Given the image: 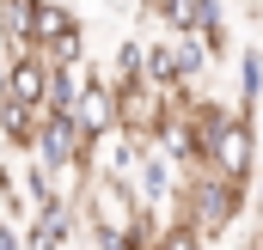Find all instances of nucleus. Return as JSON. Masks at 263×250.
Here are the masks:
<instances>
[{"label":"nucleus","instance_id":"nucleus-1","mask_svg":"<svg viewBox=\"0 0 263 250\" xmlns=\"http://www.w3.org/2000/svg\"><path fill=\"white\" fill-rule=\"evenodd\" d=\"M245 201H251V189H245V183L220 177L214 165H196V171L184 177V201H178V214H190L208 238H227V232L245 220Z\"/></svg>","mask_w":263,"mask_h":250},{"label":"nucleus","instance_id":"nucleus-2","mask_svg":"<svg viewBox=\"0 0 263 250\" xmlns=\"http://www.w3.org/2000/svg\"><path fill=\"white\" fill-rule=\"evenodd\" d=\"M31 159H43L55 177H86V171H98V147L86 140V128H80L73 110H43L37 140H31Z\"/></svg>","mask_w":263,"mask_h":250},{"label":"nucleus","instance_id":"nucleus-3","mask_svg":"<svg viewBox=\"0 0 263 250\" xmlns=\"http://www.w3.org/2000/svg\"><path fill=\"white\" fill-rule=\"evenodd\" d=\"M172 116V92L153 79H117V128L135 140H153L159 122Z\"/></svg>","mask_w":263,"mask_h":250},{"label":"nucleus","instance_id":"nucleus-4","mask_svg":"<svg viewBox=\"0 0 263 250\" xmlns=\"http://www.w3.org/2000/svg\"><path fill=\"white\" fill-rule=\"evenodd\" d=\"M73 116L86 128V140L92 147H104L110 134H117V79H86V92H80V104H73Z\"/></svg>","mask_w":263,"mask_h":250},{"label":"nucleus","instance_id":"nucleus-5","mask_svg":"<svg viewBox=\"0 0 263 250\" xmlns=\"http://www.w3.org/2000/svg\"><path fill=\"white\" fill-rule=\"evenodd\" d=\"M49 73H55V67L43 61V49H12V61H6V98L43 110V104H49Z\"/></svg>","mask_w":263,"mask_h":250},{"label":"nucleus","instance_id":"nucleus-6","mask_svg":"<svg viewBox=\"0 0 263 250\" xmlns=\"http://www.w3.org/2000/svg\"><path fill=\"white\" fill-rule=\"evenodd\" d=\"M37 6L43 0H0V43L6 49H37Z\"/></svg>","mask_w":263,"mask_h":250},{"label":"nucleus","instance_id":"nucleus-7","mask_svg":"<svg viewBox=\"0 0 263 250\" xmlns=\"http://www.w3.org/2000/svg\"><path fill=\"white\" fill-rule=\"evenodd\" d=\"M37 122H43V110H31V104H18V98H0V147H18V153H31Z\"/></svg>","mask_w":263,"mask_h":250},{"label":"nucleus","instance_id":"nucleus-8","mask_svg":"<svg viewBox=\"0 0 263 250\" xmlns=\"http://www.w3.org/2000/svg\"><path fill=\"white\" fill-rule=\"evenodd\" d=\"M172 49H178V79H184V86H202V73L214 67V49L202 43L196 31H178V37H172Z\"/></svg>","mask_w":263,"mask_h":250},{"label":"nucleus","instance_id":"nucleus-9","mask_svg":"<svg viewBox=\"0 0 263 250\" xmlns=\"http://www.w3.org/2000/svg\"><path fill=\"white\" fill-rule=\"evenodd\" d=\"M153 250H208V232H202L190 214H165V226H159Z\"/></svg>","mask_w":263,"mask_h":250},{"label":"nucleus","instance_id":"nucleus-10","mask_svg":"<svg viewBox=\"0 0 263 250\" xmlns=\"http://www.w3.org/2000/svg\"><path fill=\"white\" fill-rule=\"evenodd\" d=\"M86 79H92V67H55V73H49V104H43V110H73L80 92H86Z\"/></svg>","mask_w":263,"mask_h":250},{"label":"nucleus","instance_id":"nucleus-11","mask_svg":"<svg viewBox=\"0 0 263 250\" xmlns=\"http://www.w3.org/2000/svg\"><path fill=\"white\" fill-rule=\"evenodd\" d=\"M37 49H43L49 67H86V25H73V31H62V37L37 43Z\"/></svg>","mask_w":263,"mask_h":250},{"label":"nucleus","instance_id":"nucleus-12","mask_svg":"<svg viewBox=\"0 0 263 250\" xmlns=\"http://www.w3.org/2000/svg\"><path fill=\"white\" fill-rule=\"evenodd\" d=\"M239 104H245V110L263 104V49H257V43L239 49Z\"/></svg>","mask_w":263,"mask_h":250},{"label":"nucleus","instance_id":"nucleus-13","mask_svg":"<svg viewBox=\"0 0 263 250\" xmlns=\"http://www.w3.org/2000/svg\"><path fill=\"white\" fill-rule=\"evenodd\" d=\"M141 79H153V86H165V92L184 86V79H178V49H172V37L147 43V73H141Z\"/></svg>","mask_w":263,"mask_h":250},{"label":"nucleus","instance_id":"nucleus-14","mask_svg":"<svg viewBox=\"0 0 263 250\" xmlns=\"http://www.w3.org/2000/svg\"><path fill=\"white\" fill-rule=\"evenodd\" d=\"M73 25H80V12H73V6H62V0H43V6H37V43L62 37V31H73Z\"/></svg>","mask_w":263,"mask_h":250},{"label":"nucleus","instance_id":"nucleus-15","mask_svg":"<svg viewBox=\"0 0 263 250\" xmlns=\"http://www.w3.org/2000/svg\"><path fill=\"white\" fill-rule=\"evenodd\" d=\"M18 177H25V201H31V207H43V201H49V195H62V189L49 183V177H55V171H49V165H43V159H31V165H25V171H18Z\"/></svg>","mask_w":263,"mask_h":250},{"label":"nucleus","instance_id":"nucleus-16","mask_svg":"<svg viewBox=\"0 0 263 250\" xmlns=\"http://www.w3.org/2000/svg\"><path fill=\"white\" fill-rule=\"evenodd\" d=\"M141 73H147V37L117 43V79H141Z\"/></svg>","mask_w":263,"mask_h":250},{"label":"nucleus","instance_id":"nucleus-17","mask_svg":"<svg viewBox=\"0 0 263 250\" xmlns=\"http://www.w3.org/2000/svg\"><path fill=\"white\" fill-rule=\"evenodd\" d=\"M6 61H12V49L0 43V98H6Z\"/></svg>","mask_w":263,"mask_h":250},{"label":"nucleus","instance_id":"nucleus-18","mask_svg":"<svg viewBox=\"0 0 263 250\" xmlns=\"http://www.w3.org/2000/svg\"><path fill=\"white\" fill-rule=\"evenodd\" d=\"M251 207H263V165H257V183H251Z\"/></svg>","mask_w":263,"mask_h":250}]
</instances>
